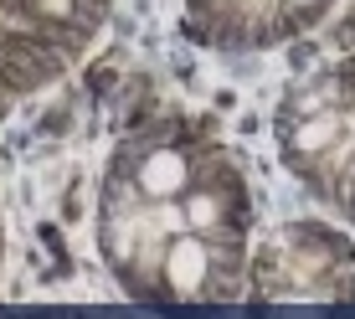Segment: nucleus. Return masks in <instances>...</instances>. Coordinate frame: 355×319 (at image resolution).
Wrapping results in <instances>:
<instances>
[{"mask_svg": "<svg viewBox=\"0 0 355 319\" xmlns=\"http://www.w3.org/2000/svg\"><path fill=\"white\" fill-rule=\"evenodd\" d=\"M155 222H160V232L180 237V232H186V206H175V201H155Z\"/></svg>", "mask_w": 355, "mask_h": 319, "instance_id": "39448f33", "label": "nucleus"}, {"mask_svg": "<svg viewBox=\"0 0 355 319\" xmlns=\"http://www.w3.org/2000/svg\"><path fill=\"white\" fill-rule=\"evenodd\" d=\"M139 191L150 201H175L186 191V155L180 150H150L139 165Z\"/></svg>", "mask_w": 355, "mask_h": 319, "instance_id": "f03ea898", "label": "nucleus"}, {"mask_svg": "<svg viewBox=\"0 0 355 319\" xmlns=\"http://www.w3.org/2000/svg\"><path fill=\"white\" fill-rule=\"evenodd\" d=\"M31 6H36V16H46V21H67L78 0H31Z\"/></svg>", "mask_w": 355, "mask_h": 319, "instance_id": "423d86ee", "label": "nucleus"}, {"mask_svg": "<svg viewBox=\"0 0 355 319\" xmlns=\"http://www.w3.org/2000/svg\"><path fill=\"white\" fill-rule=\"evenodd\" d=\"M293 10H309V6H324V0H288Z\"/></svg>", "mask_w": 355, "mask_h": 319, "instance_id": "0eeeda50", "label": "nucleus"}, {"mask_svg": "<svg viewBox=\"0 0 355 319\" xmlns=\"http://www.w3.org/2000/svg\"><path fill=\"white\" fill-rule=\"evenodd\" d=\"M345 186L355 191V155H350V165H345Z\"/></svg>", "mask_w": 355, "mask_h": 319, "instance_id": "6e6552de", "label": "nucleus"}, {"mask_svg": "<svg viewBox=\"0 0 355 319\" xmlns=\"http://www.w3.org/2000/svg\"><path fill=\"white\" fill-rule=\"evenodd\" d=\"M216 222H222V201H216L211 191H191L186 196V227L191 232H211Z\"/></svg>", "mask_w": 355, "mask_h": 319, "instance_id": "20e7f679", "label": "nucleus"}, {"mask_svg": "<svg viewBox=\"0 0 355 319\" xmlns=\"http://www.w3.org/2000/svg\"><path fill=\"white\" fill-rule=\"evenodd\" d=\"M335 139H340V114H329V108H324V114H304V124L293 129L288 144L299 155H324Z\"/></svg>", "mask_w": 355, "mask_h": 319, "instance_id": "7ed1b4c3", "label": "nucleus"}, {"mask_svg": "<svg viewBox=\"0 0 355 319\" xmlns=\"http://www.w3.org/2000/svg\"><path fill=\"white\" fill-rule=\"evenodd\" d=\"M206 242H201V232H180V237H170V248H165V278H170V288L180 293V299H196L206 284Z\"/></svg>", "mask_w": 355, "mask_h": 319, "instance_id": "f257e3e1", "label": "nucleus"}]
</instances>
